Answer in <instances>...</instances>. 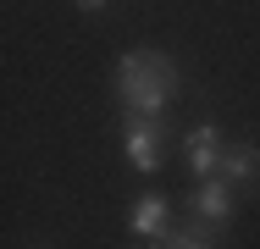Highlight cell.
I'll use <instances>...</instances> for the list:
<instances>
[{"mask_svg": "<svg viewBox=\"0 0 260 249\" xmlns=\"http://www.w3.org/2000/svg\"><path fill=\"white\" fill-rule=\"evenodd\" d=\"M78 6H83V11H100V6H105V0H78Z\"/></svg>", "mask_w": 260, "mask_h": 249, "instance_id": "obj_8", "label": "cell"}, {"mask_svg": "<svg viewBox=\"0 0 260 249\" xmlns=\"http://www.w3.org/2000/svg\"><path fill=\"white\" fill-rule=\"evenodd\" d=\"M183 144H188V149H216V144H221V133H216L210 122H200V128H188V139H183Z\"/></svg>", "mask_w": 260, "mask_h": 249, "instance_id": "obj_7", "label": "cell"}, {"mask_svg": "<svg viewBox=\"0 0 260 249\" xmlns=\"http://www.w3.org/2000/svg\"><path fill=\"white\" fill-rule=\"evenodd\" d=\"M227 183H244V177H260V149L255 144H238V149H221V172Z\"/></svg>", "mask_w": 260, "mask_h": 249, "instance_id": "obj_6", "label": "cell"}, {"mask_svg": "<svg viewBox=\"0 0 260 249\" xmlns=\"http://www.w3.org/2000/svg\"><path fill=\"white\" fill-rule=\"evenodd\" d=\"M166 227H172V205L160 194H144L139 210H133V233H139V238H160Z\"/></svg>", "mask_w": 260, "mask_h": 249, "instance_id": "obj_5", "label": "cell"}, {"mask_svg": "<svg viewBox=\"0 0 260 249\" xmlns=\"http://www.w3.org/2000/svg\"><path fill=\"white\" fill-rule=\"evenodd\" d=\"M155 249H221L216 244V222H205V216H194V222H172L166 233L155 238Z\"/></svg>", "mask_w": 260, "mask_h": 249, "instance_id": "obj_3", "label": "cell"}, {"mask_svg": "<svg viewBox=\"0 0 260 249\" xmlns=\"http://www.w3.org/2000/svg\"><path fill=\"white\" fill-rule=\"evenodd\" d=\"M160 116H122V139H127V161L139 172H155L160 166Z\"/></svg>", "mask_w": 260, "mask_h": 249, "instance_id": "obj_2", "label": "cell"}, {"mask_svg": "<svg viewBox=\"0 0 260 249\" xmlns=\"http://www.w3.org/2000/svg\"><path fill=\"white\" fill-rule=\"evenodd\" d=\"M111 89H116V100H122L133 116H160V111L177 100V89H183V72H177V61H172L166 50H127V55L116 61Z\"/></svg>", "mask_w": 260, "mask_h": 249, "instance_id": "obj_1", "label": "cell"}, {"mask_svg": "<svg viewBox=\"0 0 260 249\" xmlns=\"http://www.w3.org/2000/svg\"><path fill=\"white\" fill-rule=\"evenodd\" d=\"M188 205H194V216H205V222H216V227H221V222L233 216V183H227V177H210V183H200V189H194V199H188Z\"/></svg>", "mask_w": 260, "mask_h": 249, "instance_id": "obj_4", "label": "cell"}]
</instances>
